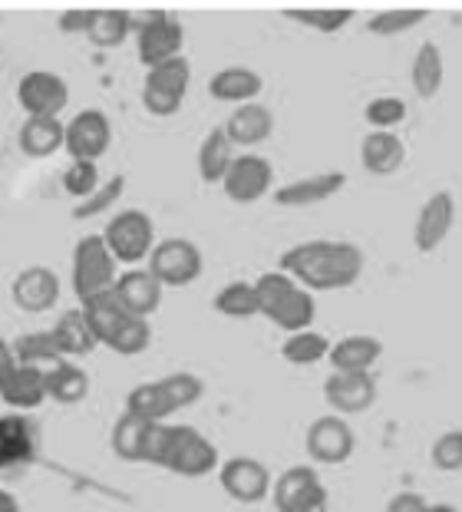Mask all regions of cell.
<instances>
[{"mask_svg": "<svg viewBox=\"0 0 462 512\" xmlns=\"http://www.w3.org/2000/svg\"><path fill=\"white\" fill-rule=\"evenodd\" d=\"M284 17L291 20V24H301L307 30H314V34H340L350 20L357 17L354 7H284L281 10Z\"/></svg>", "mask_w": 462, "mask_h": 512, "instance_id": "32", "label": "cell"}, {"mask_svg": "<svg viewBox=\"0 0 462 512\" xmlns=\"http://www.w3.org/2000/svg\"><path fill=\"white\" fill-rule=\"evenodd\" d=\"M90 20H93V7H66L57 27L63 30V34L70 37H86V30H90Z\"/></svg>", "mask_w": 462, "mask_h": 512, "instance_id": "46", "label": "cell"}, {"mask_svg": "<svg viewBox=\"0 0 462 512\" xmlns=\"http://www.w3.org/2000/svg\"><path fill=\"white\" fill-rule=\"evenodd\" d=\"M261 90H264V76L251 67H225L208 80V93H212V100L231 103V106L258 103Z\"/></svg>", "mask_w": 462, "mask_h": 512, "instance_id": "24", "label": "cell"}, {"mask_svg": "<svg viewBox=\"0 0 462 512\" xmlns=\"http://www.w3.org/2000/svg\"><path fill=\"white\" fill-rule=\"evenodd\" d=\"M360 162L370 176H393L406 162L403 139L396 133H367L360 143Z\"/></svg>", "mask_w": 462, "mask_h": 512, "instance_id": "25", "label": "cell"}, {"mask_svg": "<svg viewBox=\"0 0 462 512\" xmlns=\"http://www.w3.org/2000/svg\"><path fill=\"white\" fill-rule=\"evenodd\" d=\"M231 159H235V146L228 143L225 129L215 126L212 133H205L202 146H198V159H195L198 179L208 182V185H222L225 172L231 166Z\"/></svg>", "mask_w": 462, "mask_h": 512, "instance_id": "31", "label": "cell"}, {"mask_svg": "<svg viewBox=\"0 0 462 512\" xmlns=\"http://www.w3.org/2000/svg\"><path fill=\"white\" fill-rule=\"evenodd\" d=\"M189 86H192V63L182 53V57L146 70V76H142V106L152 116H175L182 110L185 96H189Z\"/></svg>", "mask_w": 462, "mask_h": 512, "instance_id": "7", "label": "cell"}, {"mask_svg": "<svg viewBox=\"0 0 462 512\" xmlns=\"http://www.w3.org/2000/svg\"><path fill=\"white\" fill-rule=\"evenodd\" d=\"M159 384L165 390V397L172 400L175 413L185 410V407H192V403H198V400L205 397L202 377L192 374V370H175V374H165V377H159Z\"/></svg>", "mask_w": 462, "mask_h": 512, "instance_id": "43", "label": "cell"}, {"mask_svg": "<svg viewBox=\"0 0 462 512\" xmlns=\"http://www.w3.org/2000/svg\"><path fill=\"white\" fill-rule=\"evenodd\" d=\"M0 512H20V499L7 489H0Z\"/></svg>", "mask_w": 462, "mask_h": 512, "instance_id": "50", "label": "cell"}, {"mask_svg": "<svg viewBox=\"0 0 462 512\" xmlns=\"http://www.w3.org/2000/svg\"><path fill=\"white\" fill-rule=\"evenodd\" d=\"M162 285L156 281V275H152L149 268H126L119 271L116 285H113V294L119 301V308H123L126 314H132V318H152V314L159 311L162 304Z\"/></svg>", "mask_w": 462, "mask_h": 512, "instance_id": "17", "label": "cell"}, {"mask_svg": "<svg viewBox=\"0 0 462 512\" xmlns=\"http://www.w3.org/2000/svg\"><path fill=\"white\" fill-rule=\"evenodd\" d=\"M17 143L30 159H50L66 143V123L57 116H27L17 133Z\"/></svg>", "mask_w": 462, "mask_h": 512, "instance_id": "23", "label": "cell"}, {"mask_svg": "<svg viewBox=\"0 0 462 512\" xmlns=\"http://www.w3.org/2000/svg\"><path fill=\"white\" fill-rule=\"evenodd\" d=\"M321 483V476H317L314 466H291V470H284L278 479H274L271 486V499H274V509L278 512H288L297 499H301L307 489Z\"/></svg>", "mask_w": 462, "mask_h": 512, "instance_id": "38", "label": "cell"}, {"mask_svg": "<svg viewBox=\"0 0 462 512\" xmlns=\"http://www.w3.org/2000/svg\"><path fill=\"white\" fill-rule=\"evenodd\" d=\"M383 357V341L373 334H350L340 337L337 344H330L327 361L334 367V374H370Z\"/></svg>", "mask_w": 462, "mask_h": 512, "instance_id": "19", "label": "cell"}, {"mask_svg": "<svg viewBox=\"0 0 462 512\" xmlns=\"http://www.w3.org/2000/svg\"><path fill=\"white\" fill-rule=\"evenodd\" d=\"M149 430L152 423L132 417V413H119L113 423V433H109V446L123 463H146V443H149Z\"/></svg>", "mask_w": 462, "mask_h": 512, "instance_id": "30", "label": "cell"}, {"mask_svg": "<svg viewBox=\"0 0 462 512\" xmlns=\"http://www.w3.org/2000/svg\"><path fill=\"white\" fill-rule=\"evenodd\" d=\"M80 308H83V314H86V321H90V328H93V334H96L99 347H103V344L109 341V334L116 331V324L126 318V311L119 308V301H116V294H113V291L96 294V298L80 301Z\"/></svg>", "mask_w": 462, "mask_h": 512, "instance_id": "39", "label": "cell"}, {"mask_svg": "<svg viewBox=\"0 0 462 512\" xmlns=\"http://www.w3.org/2000/svg\"><path fill=\"white\" fill-rule=\"evenodd\" d=\"M347 185V176L337 169L330 172H314V176H301L288 185H281L278 192H274V205H281V209H307V205H321L327 199H334V195L344 192Z\"/></svg>", "mask_w": 462, "mask_h": 512, "instance_id": "18", "label": "cell"}, {"mask_svg": "<svg viewBox=\"0 0 462 512\" xmlns=\"http://www.w3.org/2000/svg\"><path fill=\"white\" fill-rule=\"evenodd\" d=\"M14 344V357L17 364H27V367H37L47 374L50 367H57L60 361H66V357L60 354L57 341H53V331H30V334H20Z\"/></svg>", "mask_w": 462, "mask_h": 512, "instance_id": "33", "label": "cell"}, {"mask_svg": "<svg viewBox=\"0 0 462 512\" xmlns=\"http://www.w3.org/2000/svg\"><path fill=\"white\" fill-rule=\"evenodd\" d=\"M205 268L202 248L192 238H162L149 255V271L162 288H185L198 281Z\"/></svg>", "mask_w": 462, "mask_h": 512, "instance_id": "8", "label": "cell"}, {"mask_svg": "<svg viewBox=\"0 0 462 512\" xmlns=\"http://www.w3.org/2000/svg\"><path fill=\"white\" fill-rule=\"evenodd\" d=\"M119 278V261L109 252L103 235H83L73 248V294L76 301L113 291Z\"/></svg>", "mask_w": 462, "mask_h": 512, "instance_id": "4", "label": "cell"}, {"mask_svg": "<svg viewBox=\"0 0 462 512\" xmlns=\"http://www.w3.org/2000/svg\"><path fill=\"white\" fill-rule=\"evenodd\" d=\"M324 400L337 417H360L377 403V380L373 374H330L324 380Z\"/></svg>", "mask_w": 462, "mask_h": 512, "instance_id": "16", "label": "cell"}, {"mask_svg": "<svg viewBox=\"0 0 462 512\" xmlns=\"http://www.w3.org/2000/svg\"><path fill=\"white\" fill-rule=\"evenodd\" d=\"M426 512H459L456 506H449V503H429Z\"/></svg>", "mask_w": 462, "mask_h": 512, "instance_id": "51", "label": "cell"}, {"mask_svg": "<svg viewBox=\"0 0 462 512\" xmlns=\"http://www.w3.org/2000/svg\"><path fill=\"white\" fill-rule=\"evenodd\" d=\"M17 103L27 116H57L70 103V86L60 73L53 70H30L27 76H20L17 86Z\"/></svg>", "mask_w": 462, "mask_h": 512, "instance_id": "13", "label": "cell"}, {"mask_svg": "<svg viewBox=\"0 0 462 512\" xmlns=\"http://www.w3.org/2000/svg\"><path fill=\"white\" fill-rule=\"evenodd\" d=\"M0 400H4L14 413L37 410L40 403L47 400V374L37 367L17 364L10 370V377L0 384Z\"/></svg>", "mask_w": 462, "mask_h": 512, "instance_id": "22", "label": "cell"}, {"mask_svg": "<svg viewBox=\"0 0 462 512\" xmlns=\"http://www.w3.org/2000/svg\"><path fill=\"white\" fill-rule=\"evenodd\" d=\"M113 146V123L103 110H80L70 123H66V143L63 149L70 152V159L99 162Z\"/></svg>", "mask_w": 462, "mask_h": 512, "instance_id": "11", "label": "cell"}, {"mask_svg": "<svg viewBox=\"0 0 462 512\" xmlns=\"http://www.w3.org/2000/svg\"><path fill=\"white\" fill-rule=\"evenodd\" d=\"M255 291H258L261 314L274 324V328H281L284 334L314 328V318H317L314 294L297 285L291 275H284L281 268L261 271L255 278Z\"/></svg>", "mask_w": 462, "mask_h": 512, "instance_id": "3", "label": "cell"}, {"mask_svg": "<svg viewBox=\"0 0 462 512\" xmlns=\"http://www.w3.org/2000/svg\"><path fill=\"white\" fill-rule=\"evenodd\" d=\"M10 301L24 314H43L60 301V275L47 265H30L10 281Z\"/></svg>", "mask_w": 462, "mask_h": 512, "instance_id": "15", "label": "cell"}, {"mask_svg": "<svg viewBox=\"0 0 462 512\" xmlns=\"http://www.w3.org/2000/svg\"><path fill=\"white\" fill-rule=\"evenodd\" d=\"M327 354H330V337L314 328L294 331L284 337V344H281V357L294 367H314L327 361Z\"/></svg>", "mask_w": 462, "mask_h": 512, "instance_id": "35", "label": "cell"}, {"mask_svg": "<svg viewBox=\"0 0 462 512\" xmlns=\"http://www.w3.org/2000/svg\"><path fill=\"white\" fill-rule=\"evenodd\" d=\"M429 460L439 473H459L462 470V430H446L433 440Z\"/></svg>", "mask_w": 462, "mask_h": 512, "instance_id": "45", "label": "cell"}, {"mask_svg": "<svg viewBox=\"0 0 462 512\" xmlns=\"http://www.w3.org/2000/svg\"><path fill=\"white\" fill-rule=\"evenodd\" d=\"M37 456V427L24 413H4L0 417V470L27 466Z\"/></svg>", "mask_w": 462, "mask_h": 512, "instance_id": "20", "label": "cell"}, {"mask_svg": "<svg viewBox=\"0 0 462 512\" xmlns=\"http://www.w3.org/2000/svg\"><path fill=\"white\" fill-rule=\"evenodd\" d=\"M146 463L175 476L198 479L215 473L222 466V456H218V446L202 430L189 427V423H152Z\"/></svg>", "mask_w": 462, "mask_h": 512, "instance_id": "2", "label": "cell"}, {"mask_svg": "<svg viewBox=\"0 0 462 512\" xmlns=\"http://www.w3.org/2000/svg\"><path fill=\"white\" fill-rule=\"evenodd\" d=\"M225 136L231 146H241V149H255L261 146L264 139L274 133V113L268 106L261 103H245V106H235V113L225 119Z\"/></svg>", "mask_w": 462, "mask_h": 512, "instance_id": "21", "label": "cell"}, {"mask_svg": "<svg viewBox=\"0 0 462 512\" xmlns=\"http://www.w3.org/2000/svg\"><path fill=\"white\" fill-rule=\"evenodd\" d=\"M136 34V17L123 7H93L90 30L86 40L99 50H116L119 43H126V37Z\"/></svg>", "mask_w": 462, "mask_h": 512, "instance_id": "27", "label": "cell"}, {"mask_svg": "<svg viewBox=\"0 0 462 512\" xmlns=\"http://www.w3.org/2000/svg\"><path fill=\"white\" fill-rule=\"evenodd\" d=\"M212 304H215V311L222 314V318H231V321H245V318H255V314H261L255 281H228L225 288H218Z\"/></svg>", "mask_w": 462, "mask_h": 512, "instance_id": "36", "label": "cell"}, {"mask_svg": "<svg viewBox=\"0 0 462 512\" xmlns=\"http://www.w3.org/2000/svg\"><path fill=\"white\" fill-rule=\"evenodd\" d=\"M218 483H222L225 496H231L235 503H261L264 496H271L274 476L264 463H258L255 456H231L218 466Z\"/></svg>", "mask_w": 462, "mask_h": 512, "instance_id": "12", "label": "cell"}, {"mask_svg": "<svg viewBox=\"0 0 462 512\" xmlns=\"http://www.w3.org/2000/svg\"><path fill=\"white\" fill-rule=\"evenodd\" d=\"M327 509H330V496H327L324 483H317V486L307 489V493L297 499L288 512H327Z\"/></svg>", "mask_w": 462, "mask_h": 512, "instance_id": "47", "label": "cell"}, {"mask_svg": "<svg viewBox=\"0 0 462 512\" xmlns=\"http://www.w3.org/2000/svg\"><path fill=\"white\" fill-rule=\"evenodd\" d=\"M136 53H139V63L146 70L159 67V63H169L175 57H182V47H185V27L182 20H175L169 10H149L136 20Z\"/></svg>", "mask_w": 462, "mask_h": 512, "instance_id": "6", "label": "cell"}, {"mask_svg": "<svg viewBox=\"0 0 462 512\" xmlns=\"http://www.w3.org/2000/svg\"><path fill=\"white\" fill-rule=\"evenodd\" d=\"M426 17L429 7H390V10H377L367 20V30L373 37H403L413 27H420Z\"/></svg>", "mask_w": 462, "mask_h": 512, "instance_id": "37", "label": "cell"}, {"mask_svg": "<svg viewBox=\"0 0 462 512\" xmlns=\"http://www.w3.org/2000/svg\"><path fill=\"white\" fill-rule=\"evenodd\" d=\"M99 162H83V159H70V166L63 169L60 185L66 195H73L76 202L90 199V195L99 189Z\"/></svg>", "mask_w": 462, "mask_h": 512, "instance_id": "44", "label": "cell"}, {"mask_svg": "<svg viewBox=\"0 0 462 512\" xmlns=\"http://www.w3.org/2000/svg\"><path fill=\"white\" fill-rule=\"evenodd\" d=\"M103 242L109 245V252H113L119 265L139 268V261H149L152 248H156L152 215L142 209H123L109 215V222L103 228Z\"/></svg>", "mask_w": 462, "mask_h": 512, "instance_id": "5", "label": "cell"}, {"mask_svg": "<svg viewBox=\"0 0 462 512\" xmlns=\"http://www.w3.org/2000/svg\"><path fill=\"white\" fill-rule=\"evenodd\" d=\"M126 413L132 417L146 420V423H169V417L175 413L172 400L165 397V390L159 380H146V384L132 387L126 397Z\"/></svg>", "mask_w": 462, "mask_h": 512, "instance_id": "34", "label": "cell"}, {"mask_svg": "<svg viewBox=\"0 0 462 512\" xmlns=\"http://www.w3.org/2000/svg\"><path fill=\"white\" fill-rule=\"evenodd\" d=\"M363 248L354 242H340V238H311V242H297L281 255L278 268L291 275L297 285L307 291H344L357 285L363 275Z\"/></svg>", "mask_w": 462, "mask_h": 512, "instance_id": "1", "label": "cell"}, {"mask_svg": "<svg viewBox=\"0 0 462 512\" xmlns=\"http://www.w3.org/2000/svg\"><path fill=\"white\" fill-rule=\"evenodd\" d=\"M90 397V374L76 361H60L47 370V400L63 403V407H76Z\"/></svg>", "mask_w": 462, "mask_h": 512, "instance_id": "28", "label": "cell"}, {"mask_svg": "<svg viewBox=\"0 0 462 512\" xmlns=\"http://www.w3.org/2000/svg\"><path fill=\"white\" fill-rule=\"evenodd\" d=\"M123 195H126V176H109L106 182H99V189L90 199L73 205V219H99V215H106Z\"/></svg>", "mask_w": 462, "mask_h": 512, "instance_id": "41", "label": "cell"}, {"mask_svg": "<svg viewBox=\"0 0 462 512\" xmlns=\"http://www.w3.org/2000/svg\"><path fill=\"white\" fill-rule=\"evenodd\" d=\"M152 344V328L146 318H132L126 314L123 321L116 324V331L109 334V341L103 347H109L113 354H123V357H136L142 354L146 347Z\"/></svg>", "mask_w": 462, "mask_h": 512, "instance_id": "40", "label": "cell"}, {"mask_svg": "<svg viewBox=\"0 0 462 512\" xmlns=\"http://www.w3.org/2000/svg\"><path fill=\"white\" fill-rule=\"evenodd\" d=\"M456 225V199L453 192H433L429 199L420 205L413 222V245L420 255H433L439 245L453 235Z\"/></svg>", "mask_w": 462, "mask_h": 512, "instance_id": "14", "label": "cell"}, {"mask_svg": "<svg viewBox=\"0 0 462 512\" xmlns=\"http://www.w3.org/2000/svg\"><path fill=\"white\" fill-rule=\"evenodd\" d=\"M53 341H57L60 347V354L66 357V361H76V357H86V354H93L99 341H96V334L90 328V321H86V314L83 308H70V311H63L57 324H53Z\"/></svg>", "mask_w": 462, "mask_h": 512, "instance_id": "26", "label": "cell"}, {"mask_svg": "<svg viewBox=\"0 0 462 512\" xmlns=\"http://www.w3.org/2000/svg\"><path fill=\"white\" fill-rule=\"evenodd\" d=\"M274 185V166L268 156L261 152H241V156L231 159V166L222 179V192L228 202L235 205H251L264 199Z\"/></svg>", "mask_w": 462, "mask_h": 512, "instance_id": "9", "label": "cell"}, {"mask_svg": "<svg viewBox=\"0 0 462 512\" xmlns=\"http://www.w3.org/2000/svg\"><path fill=\"white\" fill-rule=\"evenodd\" d=\"M357 437L350 430L347 417H337V413H327V417H317L304 433V450L314 463L321 466H340L354 456Z\"/></svg>", "mask_w": 462, "mask_h": 512, "instance_id": "10", "label": "cell"}, {"mask_svg": "<svg viewBox=\"0 0 462 512\" xmlns=\"http://www.w3.org/2000/svg\"><path fill=\"white\" fill-rule=\"evenodd\" d=\"M429 499L423 493H396L383 512H426Z\"/></svg>", "mask_w": 462, "mask_h": 512, "instance_id": "48", "label": "cell"}, {"mask_svg": "<svg viewBox=\"0 0 462 512\" xmlns=\"http://www.w3.org/2000/svg\"><path fill=\"white\" fill-rule=\"evenodd\" d=\"M406 100L400 96H373V100L363 106V119H367L370 133H393L396 126L406 119Z\"/></svg>", "mask_w": 462, "mask_h": 512, "instance_id": "42", "label": "cell"}, {"mask_svg": "<svg viewBox=\"0 0 462 512\" xmlns=\"http://www.w3.org/2000/svg\"><path fill=\"white\" fill-rule=\"evenodd\" d=\"M17 367V357H14V344L7 337H0V384L10 377V370Z\"/></svg>", "mask_w": 462, "mask_h": 512, "instance_id": "49", "label": "cell"}, {"mask_svg": "<svg viewBox=\"0 0 462 512\" xmlns=\"http://www.w3.org/2000/svg\"><path fill=\"white\" fill-rule=\"evenodd\" d=\"M443 80H446L443 50H439L433 40H426L410 63V83L420 100H436V93L443 90Z\"/></svg>", "mask_w": 462, "mask_h": 512, "instance_id": "29", "label": "cell"}]
</instances>
